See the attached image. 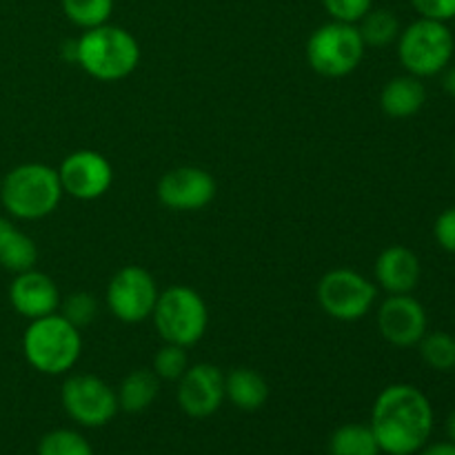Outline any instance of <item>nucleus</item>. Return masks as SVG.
<instances>
[{"label":"nucleus","instance_id":"f257e3e1","mask_svg":"<svg viewBox=\"0 0 455 455\" xmlns=\"http://www.w3.org/2000/svg\"><path fill=\"white\" fill-rule=\"evenodd\" d=\"M369 427L382 453L416 455L434 431V407L418 387L389 385L373 403Z\"/></svg>","mask_w":455,"mask_h":455},{"label":"nucleus","instance_id":"f03ea898","mask_svg":"<svg viewBox=\"0 0 455 455\" xmlns=\"http://www.w3.org/2000/svg\"><path fill=\"white\" fill-rule=\"evenodd\" d=\"M69 58L92 78L116 83L136 71L140 62V44L132 31L107 22L87 29L76 43H71Z\"/></svg>","mask_w":455,"mask_h":455},{"label":"nucleus","instance_id":"7ed1b4c3","mask_svg":"<svg viewBox=\"0 0 455 455\" xmlns=\"http://www.w3.org/2000/svg\"><path fill=\"white\" fill-rule=\"evenodd\" d=\"M83 354V333L65 315L49 314L29 320L22 333V355L27 364L44 376L71 371Z\"/></svg>","mask_w":455,"mask_h":455},{"label":"nucleus","instance_id":"20e7f679","mask_svg":"<svg viewBox=\"0 0 455 455\" xmlns=\"http://www.w3.org/2000/svg\"><path fill=\"white\" fill-rule=\"evenodd\" d=\"M62 191L58 169L43 163L13 167L0 185V203L18 220H40L52 216L60 204Z\"/></svg>","mask_w":455,"mask_h":455},{"label":"nucleus","instance_id":"39448f33","mask_svg":"<svg viewBox=\"0 0 455 455\" xmlns=\"http://www.w3.org/2000/svg\"><path fill=\"white\" fill-rule=\"evenodd\" d=\"M398 58L407 74L416 78L438 76L451 65L455 36L447 22L418 18L398 36Z\"/></svg>","mask_w":455,"mask_h":455},{"label":"nucleus","instance_id":"423d86ee","mask_svg":"<svg viewBox=\"0 0 455 455\" xmlns=\"http://www.w3.org/2000/svg\"><path fill=\"white\" fill-rule=\"evenodd\" d=\"M160 338L185 349L198 345L209 327V309L204 298L196 289L176 284L160 291L151 314Z\"/></svg>","mask_w":455,"mask_h":455},{"label":"nucleus","instance_id":"0eeeda50","mask_svg":"<svg viewBox=\"0 0 455 455\" xmlns=\"http://www.w3.org/2000/svg\"><path fill=\"white\" fill-rule=\"evenodd\" d=\"M367 44L358 25L331 20L318 27L307 40V62L324 78H345L363 62Z\"/></svg>","mask_w":455,"mask_h":455},{"label":"nucleus","instance_id":"6e6552de","mask_svg":"<svg viewBox=\"0 0 455 455\" xmlns=\"http://www.w3.org/2000/svg\"><path fill=\"white\" fill-rule=\"evenodd\" d=\"M320 307L327 315L340 323H358L376 305L378 287L354 269H331L315 287Z\"/></svg>","mask_w":455,"mask_h":455},{"label":"nucleus","instance_id":"1a4fd4ad","mask_svg":"<svg viewBox=\"0 0 455 455\" xmlns=\"http://www.w3.org/2000/svg\"><path fill=\"white\" fill-rule=\"evenodd\" d=\"M60 400L71 420L96 429L111 422L118 413V394L102 378L92 373H76L62 382Z\"/></svg>","mask_w":455,"mask_h":455},{"label":"nucleus","instance_id":"9d476101","mask_svg":"<svg viewBox=\"0 0 455 455\" xmlns=\"http://www.w3.org/2000/svg\"><path fill=\"white\" fill-rule=\"evenodd\" d=\"M158 284L154 275L138 265H127L116 271L107 284V307L120 323L138 324L151 318L158 302Z\"/></svg>","mask_w":455,"mask_h":455},{"label":"nucleus","instance_id":"9b49d317","mask_svg":"<svg viewBox=\"0 0 455 455\" xmlns=\"http://www.w3.org/2000/svg\"><path fill=\"white\" fill-rule=\"evenodd\" d=\"M62 191L76 200H98L114 182V167L109 160L93 149H78L67 156L58 167Z\"/></svg>","mask_w":455,"mask_h":455},{"label":"nucleus","instance_id":"f8f14e48","mask_svg":"<svg viewBox=\"0 0 455 455\" xmlns=\"http://www.w3.org/2000/svg\"><path fill=\"white\" fill-rule=\"evenodd\" d=\"M216 194V178L203 167H176L158 180V200L172 212H200Z\"/></svg>","mask_w":455,"mask_h":455},{"label":"nucleus","instance_id":"ddd939ff","mask_svg":"<svg viewBox=\"0 0 455 455\" xmlns=\"http://www.w3.org/2000/svg\"><path fill=\"white\" fill-rule=\"evenodd\" d=\"M427 311L411 293L389 296L378 309V331L389 345L407 349L418 347L427 333Z\"/></svg>","mask_w":455,"mask_h":455},{"label":"nucleus","instance_id":"4468645a","mask_svg":"<svg viewBox=\"0 0 455 455\" xmlns=\"http://www.w3.org/2000/svg\"><path fill=\"white\" fill-rule=\"evenodd\" d=\"M225 398V373L216 364H189L178 380V404L189 418L213 416Z\"/></svg>","mask_w":455,"mask_h":455},{"label":"nucleus","instance_id":"2eb2a0df","mask_svg":"<svg viewBox=\"0 0 455 455\" xmlns=\"http://www.w3.org/2000/svg\"><path fill=\"white\" fill-rule=\"evenodd\" d=\"M60 300L58 284L36 267L16 274V278L9 284V302H12L13 311L27 320L56 314L60 309Z\"/></svg>","mask_w":455,"mask_h":455},{"label":"nucleus","instance_id":"dca6fc26","mask_svg":"<svg viewBox=\"0 0 455 455\" xmlns=\"http://www.w3.org/2000/svg\"><path fill=\"white\" fill-rule=\"evenodd\" d=\"M376 280L389 296L411 293L422 275L420 260L416 253L403 244L387 247L376 260Z\"/></svg>","mask_w":455,"mask_h":455},{"label":"nucleus","instance_id":"f3484780","mask_svg":"<svg viewBox=\"0 0 455 455\" xmlns=\"http://www.w3.org/2000/svg\"><path fill=\"white\" fill-rule=\"evenodd\" d=\"M427 89L422 84V78L416 76H395L382 87L380 107L389 118L404 120L416 116L425 107Z\"/></svg>","mask_w":455,"mask_h":455},{"label":"nucleus","instance_id":"a211bd4d","mask_svg":"<svg viewBox=\"0 0 455 455\" xmlns=\"http://www.w3.org/2000/svg\"><path fill=\"white\" fill-rule=\"evenodd\" d=\"M225 395L240 411H258L269 398V385L256 369L235 367L225 376Z\"/></svg>","mask_w":455,"mask_h":455},{"label":"nucleus","instance_id":"6ab92c4d","mask_svg":"<svg viewBox=\"0 0 455 455\" xmlns=\"http://www.w3.org/2000/svg\"><path fill=\"white\" fill-rule=\"evenodd\" d=\"M36 260L38 247L34 240L9 220H0V267L12 274H22L34 269Z\"/></svg>","mask_w":455,"mask_h":455},{"label":"nucleus","instance_id":"aec40b11","mask_svg":"<svg viewBox=\"0 0 455 455\" xmlns=\"http://www.w3.org/2000/svg\"><path fill=\"white\" fill-rule=\"evenodd\" d=\"M118 404L127 413H142L154 404L160 394V378L156 376L154 369H133L120 382Z\"/></svg>","mask_w":455,"mask_h":455},{"label":"nucleus","instance_id":"412c9836","mask_svg":"<svg viewBox=\"0 0 455 455\" xmlns=\"http://www.w3.org/2000/svg\"><path fill=\"white\" fill-rule=\"evenodd\" d=\"M329 453L331 455H380V444L373 435L371 427L349 422L338 427L329 438Z\"/></svg>","mask_w":455,"mask_h":455},{"label":"nucleus","instance_id":"4be33fe9","mask_svg":"<svg viewBox=\"0 0 455 455\" xmlns=\"http://www.w3.org/2000/svg\"><path fill=\"white\" fill-rule=\"evenodd\" d=\"M358 31L367 47H387L400 36V20L389 9H369L367 16L358 22Z\"/></svg>","mask_w":455,"mask_h":455},{"label":"nucleus","instance_id":"5701e85b","mask_svg":"<svg viewBox=\"0 0 455 455\" xmlns=\"http://www.w3.org/2000/svg\"><path fill=\"white\" fill-rule=\"evenodd\" d=\"M420 358L427 367L434 371H453L455 369V338L444 331H427L422 340L418 342Z\"/></svg>","mask_w":455,"mask_h":455},{"label":"nucleus","instance_id":"b1692460","mask_svg":"<svg viewBox=\"0 0 455 455\" xmlns=\"http://www.w3.org/2000/svg\"><path fill=\"white\" fill-rule=\"evenodd\" d=\"M65 16L80 29L107 25L114 13V0H60Z\"/></svg>","mask_w":455,"mask_h":455},{"label":"nucleus","instance_id":"393cba45","mask_svg":"<svg viewBox=\"0 0 455 455\" xmlns=\"http://www.w3.org/2000/svg\"><path fill=\"white\" fill-rule=\"evenodd\" d=\"M38 455H93V449L78 431L53 429L40 438Z\"/></svg>","mask_w":455,"mask_h":455},{"label":"nucleus","instance_id":"a878e982","mask_svg":"<svg viewBox=\"0 0 455 455\" xmlns=\"http://www.w3.org/2000/svg\"><path fill=\"white\" fill-rule=\"evenodd\" d=\"M151 369H154V373L160 380L178 382L185 376L187 369H189V354H187L185 347L164 342V347L156 351Z\"/></svg>","mask_w":455,"mask_h":455},{"label":"nucleus","instance_id":"bb28decb","mask_svg":"<svg viewBox=\"0 0 455 455\" xmlns=\"http://www.w3.org/2000/svg\"><path fill=\"white\" fill-rule=\"evenodd\" d=\"M58 314L65 315L74 327L83 329L92 324L98 315V298L89 291H74L60 300Z\"/></svg>","mask_w":455,"mask_h":455},{"label":"nucleus","instance_id":"cd10ccee","mask_svg":"<svg viewBox=\"0 0 455 455\" xmlns=\"http://www.w3.org/2000/svg\"><path fill=\"white\" fill-rule=\"evenodd\" d=\"M323 4L331 20L358 25L373 7V0H323Z\"/></svg>","mask_w":455,"mask_h":455},{"label":"nucleus","instance_id":"c85d7f7f","mask_svg":"<svg viewBox=\"0 0 455 455\" xmlns=\"http://www.w3.org/2000/svg\"><path fill=\"white\" fill-rule=\"evenodd\" d=\"M420 18L449 22L455 20V0H411Z\"/></svg>","mask_w":455,"mask_h":455},{"label":"nucleus","instance_id":"c756f323","mask_svg":"<svg viewBox=\"0 0 455 455\" xmlns=\"http://www.w3.org/2000/svg\"><path fill=\"white\" fill-rule=\"evenodd\" d=\"M434 235L435 243L440 244V249L455 253V207L444 209V212L435 218Z\"/></svg>","mask_w":455,"mask_h":455},{"label":"nucleus","instance_id":"7c9ffc66","mask_svg":"<svg viewBox=\"0 0 455 455\" xmlns=\"http://www.w3.org/2000/svg\"><path fill=\"white\" fill-rule=\"evenodd\" d=\"M416 455H455V444L453 443H435V444H425Z\"/></svg>","mask_w":455,"mask_h":455},{"label":"nucleus","instance_id":"2f4dec72","mask_svg":"<svg viewBox=\"0 0 455 455\" xmlns=\"http://www.w3.org/2000/svg\"><path fill=\"white\" fill-rule=\"evenodd\" d=\"M443 89L449 96L455 98V67H447L443 71Z\"/></svg>","mask_w":455,"mask_h":455},{"label":"nucleus","instance_id":"473e14b6","mask_svg":"<svg viewBox=\"0 0 455 455\" xmlns=\"http://www.w3.org/2000/svg\"><path fill=\"white\" fill-rule=\"evenodd\" d=\"M447 435H449V443L455 444V409L451 411V416L447 418Z\"/></svg>","mask_w":455,"mask_h":455}]
</instances>
